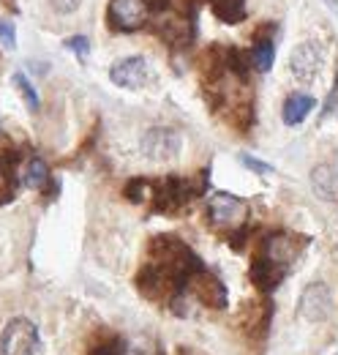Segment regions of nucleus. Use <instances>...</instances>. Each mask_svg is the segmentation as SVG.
I'll return each mask as SVG.
<instances>
[{
	"instance_id": "nucleus-30",
	"label": "nucleus",
	"mask_w": 338,
	"mask_h": 355,
	"mask_svg": "<svg viewBox=\"0 0 338 355\" xmlns=\"http://www.w3.org/2000/svg\"><path fill=\"white\" fill-rule=\"evenodd\" d=\"M336 355H338V353H336Z\"/></svg>"
},
{
	"instance_id": "nucleus-12",
	"label": "nucleus",
	"mask_w": 338,
	"mask_h": 355,
	"mask_svg": "<svg viewBox=\"0 0 338 355\" xmlns=\"http://www.w3.org/2000/svg\"><path fill=\"white\" fill-rule=\"evenodd\" d=\"M150 6L145 0H112L109 3V19L118 31H136L145 25Z\"/></svg>"
},
{
	"instance_id": "nucleus-16",
	"label": "nucleus",
	"mask_w": 338,
	"mask_h": 355,
	"mask_svg": "<svg viewBox=\"0 0 338 355\" xmlns=\"http://www.w3.org/2000/svg\"><path fill=\"white\" fill-rule=\"evenodd\" d=\"M311 186L319 200L325 202H338V170L330 164H317L311 170Z\"/></svg>"
},
{
	"instance_id": "nucleus-21",
	"label": "nucleus",
	"mask_w": 338,
	"mask_h": 355,
	"mask_svg": "<svg viewBox=\"0 0 338 355\" xmlns=\"http://www.w3.org/2000/svg\"><path fill=\"white\" fill-rule=\"evenodd\" d=\"M90 355H126V342L118 334H98L90 342Z\"/></svg>"
},
{
	"instance_id": "nucleus-25",
	"label": "nucleus",
	"mask_w": 338,
	"mask_h": 355,
	"mask_svg": "<svg viewBox=\"0 0 338 355\" xmlns=\"http://www.w3.org/2000/svg\"><path fill=\"white\" fill-rule=\"evenodd\" d=\"M0 44L6 46V49H14V46H17L14 25H11V22H6V19H0Z\"/></svg>"
},
{
	"instance_id": "nucleus-14",
	"label": "nucleus",
	"mask_w": 338,
	"mask_h": 355,
	"mask_svg": "<svg viewBox=\"0 0 338 355\" xmlns=\"http://www.w3.org/2000/svg\"><path fill=\"white\" fill-rule=\"evenodd\" d=\"M194 11H180L159 25V36L172 46H188L194 42Z\"/></svg>"
},
{
	"instance_id": "nucleus-15",
	"label": "nucleus",
	"mask_w": 338,
	"mask_h": 355,
	"mask_svg": "<svg viewBox=\"0 0 338 355\" xmlns=\"http://www.w3.org/2000/svg\"><path fill=\"white\" fill-rule=\"evenodd\" d=\"M270 314H273L270 301H259V304L243 306V317H240L243 334L254 342H262L267 336V331H270Z\"/></svg>"
},
{
	"instance_id": "nucleus-2",
	"label": "nucleus",
	"mask_w": 338,
	"mask_h": 355,
	"mask_svg": "<svg viewBox=\"0 0 338 355\" xmlns=\"http://www.w3.org/2000/svg\"><path fill=\"white\" fill-rule=\"evenodd\" d=\"M205 178H164V180H153V197L150 205L156 214L164 216H175L177 211H183L194 197H199L205 191Z\"/></svg>"
},
{
	"instance_id": "nucleus-23",
	"label": "nucleus",
	"mask_w": 338,
	"mask_h": 355,
	"mask_svg": "<svg viewBox=\"0 0 338 355\" xmlns=\"http://www.w3.org/2000/svg\"><path fill=\"white\" fill-rule=\"evenodd\" d=\"M123 194H126L128 202H136V205L150 202V197H153V180H148V178H134V180L126 183Z\"/></svg>"
},
{
	"instance_id": "nucleus-20",
	"label": "nucleus",
	"mask_w": 338,
	"mask_h": 355,
	"mask_svg": "<svg viewBox=\"0 0 338 355\" xmlns=\"http://www.w3.org/2000/svg\"><path fill=\"white\" fill-rule=\"evenodd\" d=\"M213 11H215V17H218L221 22L238 25V22H243V17H246V0H215V3H213Z\"/></svg>"
},
{
	"instance_id": "nucleus-3",
	"label": "nucleus",
	"mask_w": 338,
	"mask_h": 355,
	"mask_svg": "<svg viewBox=\"0 0 338 355\" xmlns=\"http://www.w3.org/2000/svg\"><path fill=\"white\" fill-rule=\"evenodd\" d=\"M0 350L3 355H36L39 350L36 325L25 317H14L0 334Z\"/></svg>"
},
{
	"instance_id": "nucleus-26",
	"label": "nucleus",
	"mask_w": 338,
	"mask_h": 355,
	"mask_svg": "<svg viewBox=\"0 0 338 355\" xmlns=\"http://www.w3.org/2000/svg\"><path fill=\"white\" fill-rule=\"evenodd\" d=\"M66 46H69L80 60H84V58H87V52H90V42H87L84 36H71V39L66 42Z\"/></svg>"
},
{
	"instance_id": "nucleus-22",
	"label": "nucleus",
	"mask_w": 338,
	"mask_h": 355,
	"mask_svg": "<svg viewBox=\"0 0 338 355\" xmlns=\"http://www.w3.org/2000/svg\"><path fill=\"white\" fill-rule=\"evenodd\" d=\"M22 183H25V186H30V189H42V186L49 183V167L44 164L39 156L28 159L25 173H22Z\"/></svg>"
},
{
	"instance_id": "nucleus-7",
	"label": "nucleus",
	"mask_w": 338,
	"mask_h": 355,
	"mask_svg": "<svg viewBox=\"0 0 338 355\" xmlns=\"http://www.w3.org/2000/svg\"><path fill=\"white\" fill-rule=\"evenodd\" d=\"M305 238H300L295 232H273V235H267L265 241H262V254L265 257H270L276 266L287 268L292 266L297 257H300V252L305 249Z\"/></svg>"
},
{
	"instance_id": "nucleus-5",
	"label": "nucleus",
	"mask_w": 338,
	"mask_h": 355,
	"mask_svg": "<svg viewBox=\"0 0 338 355\" xmlns=\"http://www.w3.org/2000/svg\"><path fill=\"white\" fill-rule=\"evenodd\" d=\"M134 284H136V290H139L148 301H153V304H159V301H161V304H169V301L180 293V287L169 279L161 268L153 266V263H148V266H142L136 270Z\"/></svg>"
},
{
	"instance_id": "nucleus-28",
	"label": "nucleus",
	"mask_w": 338,
	"mask_h": 355,
	"mask_svg": "<svg viewBox=\"0 0 338 355\" xmlns=\"http://www.w3.org/2000/svg\"><path fill=\"white\" fill-rule=\"evenodd\" d=\"M49 6H52L57 14H69V11H74V8L80 6V0H49Z\"/></svg>"
},
{
	"instance_id": "nucleus-24",
	"label": "nucleus",
	"mask_w": 338,
	"mask_h": 355,
	"mask_svg": "<svg viewBox=\"0 0 338 355\" xmlns=\"http://www.w3.org/2000/svg\"><path fill=\"white\" fill-rule=\"evenodd\" d=\"M14 85H17V90L22 93L25 104H28V107L36 112V110H39V93H36V88L28 83V77H25L22 71H17V74H14Z\"/></svg>"
},
{
	"instance_id": "nucleus-29",
	"label": "nucleus",
	"mask_w": 338,
	"mask_h": 355,
	"mask_svg": "<svg viewBox=\"0 0 338 355\" xmlns=\"http://www.w3.org/2000/svg\"><path fill=\"white\" fill-rule=\"evenodd\" d=\"M145 3H148L150 8H156V11H164V8H167L172 0H145Z\"/></svg>"
},
{
	"instance_id": "nucleus-27",
	"label": "nucleus",
	"mask_w": 338,
	"mask_h": 355,
	"mask_svg": "<svg viewBox=\"0 0 338 355\" xmlns=\"http://www.w3.org/2000/svg\"><path fill=\"white\" fill-rule=\"evenodd\" d=\"M240 162H243L246 167H251V170H254V173H256V175H267V173L273 170L270 164H265V162H259V159H254V156H249V153H243V156H240Z\"/></svg>"
},
{
	"instance_id": "nucleus-1",
	"label": "nucleus",
	"mask_w": 338,
	"mask_h": 355,
	"mask_svg": "<svg viewBox=\"0 0 338 355\" xmlns=\"http://www.w3.org/2000/svg\"><path fill=\"white\" fill-rule=\"evenodd\" d=\"M148 254H150V263L156 268H161L169 279L183 290L194 273L202 270L199 257L191 252V246L175 235H156L150 243H148Z\"/></svg>"
},
{
	"instance_id": "nucleus-9",
	"label": "nucleus",
	"mask_w": 338,
	"mask_h": 355,
	"mask_svg": "<svg viewBox=\"0 0 338 355\" xmlns=\"http://www.w3.org/2000/svg\"><path fill=\"white\" fill-rule=\"evenodd\" d=\"M188 287H191L194 298H197L202 306H208V309H226V287H224V282H221L215 273L202 268L199 273L191 276Z\"/></svg>"
},
{
	"instance_id": "nucleus-4",
	"label": "nucleus",
	"mask_w": 338,
	"mask_h": 355,
	"mask_svg": "<svg viewBox=\"0 0 338 355\" xmlns=\"http://www.w3.org/2000/svg\"><path fill=\"white\" fill-rule=\"evenodd\" d=\"M139 148L150 162H175L180 156V150H183V137L175 129L156 126V129H148L142 134Z\"/></svg>"
},
{
	"instance_id": "nucleus-18",
	"label": "nucleus",
	"mask_w": 338,
	"mask_h": 355,
	"mask_svg": "<svg viewBox=\"0 0 338 355\" xmlns=\"http://www.w3.org/2000/svg\"><path fill=\"white\" fill-rule=\"evenodd\" d=\"M262 33L256 36V42H254V49H251V60L254 66H256V71H270L273 69V58H276V46H273V39H270V31H273V25L270 28H259Z\"/></svg>"
},
{
	"instance_id": "nucleus-8",
	"label": "nucleus",
	"mask_w": 338,
	"mask_h": 355,
	"mask_svg": "<svg viewBox=\"0 0 338 355\" xmlns=\"http://www.w3.org/2000/svg\"><path fill=\"white\" fill-rule=\"evenodd\" d=\"M330 309H333V293H330L328 284L314 282V284H308V287L303 290L300 304H297V314H300L303 320H308V322H322V320L330 314Z\"/></svg>"
},
{
	"instance_id": "nucleus-10",
	"label": "nucleus",
	"mask_w": 338,
	"mask_h": 355,
	"mask_svg": "<svg viewBox=\"0 0 338 355\" xmlns=\"http://www.w3.org/2000/svg\"><path fill=\"white\" fill-rule=\"evenodd\" d=\"M322 60H325L322 46L317 44V42H303V44H297L295 49H292L290 69H292L295 80H300V83H311V80L319 74Z\"/></svg>"
},
{
	"instance_id": "nucleus-17",
	"label": "nucleus",
	"mask_w": 338,
	"mask_h": 355,
	"mask_svg": "<svg viewBox=\"0 0 338 355\" xmlns=\"http://www.w3.org/2000/svg\"><path fill=\"white\" fill-rule=\"evenodd\" d=\"M17 153H0V205L11 202L17 197Z\"/></svg>"
},
{
	"instance_id": "nucleus-11",
	"label": "nucleus",
	"mask_w": 338,
	"mask_h": 355,
	"mask_svg": "<svg viewBox=\"0 0 338 355\" xmlns=\"http://www.w3.org/2000/svg\"><path fill=\"white\" fill-rule=\"evenodd\" d=\"M109 80H112L118 88L139 90L150 83V66H148L145 58H126V60H121V63L112 66Z\"/></svg>"
},
{
	"instance_id": "nucleus-13",
	"label": "nucleus",
	"mask_w": 338,
	"mask_h": 355,
	"mask_svg": "<svg viewBox=\"0 0 338 355\" xmlns=\"http://www.w3.org/2000/svg\"><path fill=\"white\" fill-rule=\"evenodd\" d=\"M284 273H287V268L276 266V263H273L270 257H265L262 252H256V254L251 257L249 279H251V284L259 290V293H273V290L281 284Z\"/></svg>"
},
{
	"instance_id": "nucleus-6",
	"label": "nucleus",
	"mask_w": 338,
	"mask_h": 355,
	"mask_svg": "<svg viewBox=\"0 0 338 355\" xmlns=\"http://www.w3.org/2000/svg\"><path fill=\"white\" fill-rule=\"evenodd\" d=\"M249 216V205L243 200H238L235 194H215L211 202H208V219L213 227H221V230H238L246 224Z\"/></svg>"
},
{
	"instance_id": "nucleus-19",
	"label": "nucleus",
	"mask_w": 338,
	"mask_h": 355,
	"mask_svg": "<svg viewBox=\"0 0 338 355\" xmlns=\"http://www.w3.org/2000/svg\"><path fill=\"white\" fill-rule=\"evenodd\" d=\"M314 96H308V93H292V96H287V101H284V123L287 126H297V123H303L305 121V115L314 110Z\"/></svg>"
}]
</instances>
